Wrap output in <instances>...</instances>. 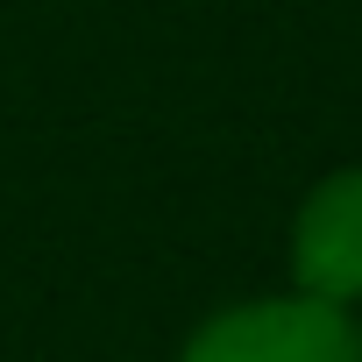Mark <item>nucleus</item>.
Wrapping results in <instances>:
<instances>
[{
    "label": "nucleus",
    "instance_id": "nucleus-1",
    "mask_svg": "<svg viewBox=\"0 0 362 362\" xmlns=\"http://www.w3.org/2000/svg\"><path fill=\"white\" fill-rule=\"evenodd\" d=\"M185 362H362V327L334 298H263L206 320L185 341Z\"/></svg>",
    "mask_w": 362,
    "mask_h": 362
},
{
    "label": "nucleus",
    "instance_id": "nucleus-2",
    "mask_svg": "<svg viewBox=\"0 0 362 362\" xmlns=\"http://www.w3.org/2000/svg\"><path fill=\"white\" fill-rule=\"evenodd\" d=\"M291 277L313 298H362V170H334L298 206L291 228Z\"/></svg>",
    "mask_w": 362,
    "mask_h": 362
}]
</instances>
